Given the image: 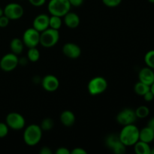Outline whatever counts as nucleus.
Wrapping results in <instances>:
<instances>
[{
	"label": "nucleus",
	"mask_w": 154,
	"mask_h": 154,
	"mask_svg": "<svg viewBox=\"0 0 154 154\" xmlns=\"http://www.w3.org/2000/svg\"><path fill=\"white\" fill-rule=\"evenodd\" d=\"M19 65V58L17 55L9 53L5 54L0 60V68L2 71L10 72L14 70Z\"/></svg>",
	"instance_id": "obj_9"
},
{
	"label": "nucleus",
	"mask_w": 154,
	"mask_h": 154,
	"mask_svg": "<svg viewBox=\"0 0 154 154\" xmlns=\"http://www.w3.org/2000/svg\"><path fill=\"white\" fill-rule=\"evenodd\" d=\"M144 60L146 66L154 70V50L147 51L144 55Z\"/></svg>",
	"instance_id": "obj_24"
},
{
	"label": "nucleus",
	"mask_w": 154,
	"mask_h": 154,
	"mask_svg": "<svg viewBox=\"0 0 154 154\" xmlns=\"http://www.w3.org/2000/svg\"><path fill=\"white\" fill-rule=\"evenodd\" d=\"M134 151L136 154H150V144L142 141H138L134 144Z\"/></svg>",
	"instance_id": "obj_19"
},
{
	"label": "nucleus",
	"mask_w": 154,
	"mask_h": 154,
	"mask_svg": "<svg viewBox=\"0 0 154 154\" xmlns=\"http://www.w3.org/2000/svg\"><path fill=\"white\" fill-rule=\"evenodd\" d=\"M147 126H148L149 128H150V129H152L153 130H154V117L149 120V121L147 122Z\"/></svg>",
	"instance_id": "obj_37"
},
{
	"label": "nucleus",
	"mask_w": 154,
	"mask_h": 154,
	"mask_svg": "<svg viewBox=\"0 0 154 154\" xmlns=\"http://www.w3.org/2000/svg\"><path fill=\"white\" fill-rule=\"evenodd\" d=\"M103 4L108 8L117 7L122 2V0H102Z\"/></svg>",
	"instance_id": "obj_28"
},
{
	"label": "nucleus",
	"mask_w": 154,
	"mask_h": 154,
	"mask_svg": "<svg viewBox=\"0 0 154 154\" xmlns=\"http://www.w3.org/2000/svg\"><path fill=\"white\" fill-rule=\"evenodd\" d=\"M3 13L10 20H16L23 16L24 9L23 6L18 3L11 2L6 5L3 9Z\"/></svg>",
	"instance_id": "obj_7"
},
{
	"label": "nucleus",
	"mask_w": 154,
	"mask_h": 154,
	"mask_svg": "<svg viewBox=\"0 0 154 154\" xmlns=\"http://www.w3.org/2000/svg\"><path fill=\"white\" fill-rule=\"evenodd\" d=\"M71 5L69 0H50L48 4V9L51 15L64 17L70 11Z\"/></svg>",
	"instance_id": "obj_3"
},
{
	"label": "nucleus",
	"mask_w": 154,
	"mask_h": 154,
	"mask_svg": "<svg viewBox=\"0 0 154 154\" xmlns=\"http://www.w3.org/2000/svg\"><path fill=\"white\" fill-rule=\"evenodd\" d=\"M23 59H19V65H26L27 63V62L29 61V60L27 59V57H22Z\"/></svg>",
	"instance_id": "obj_38"
},
{
	"label": "nucleus",
	"mask_w": 154,
	"mask_h": 154,
	"mask_svg": "<svg viewBox=\"0 0 154 154\" xmlns=\"http://www.w3.org/2000/svg\"><path fill=\"white\" fill-rule=\"evenodd\" d=\"M64 23L69 29H75L79 26L80 17L75 12L69 11L64 17Z\"/></svg>",
	"instance_id": "obj_15"
},
{
	"label": "nucleus",
	"mask_w": 154,
	"mask_h": 154,
	"mask_svg": "<svg viewBox=\"0 0 154 154\" xmlns=\"http://www.w3.org/2000/svg\"><path fill=\"white\" fill-rule=\"evenodd\" d=\"M39 153H40V154H51L53 152L51 150V148H49L48 147H43L40 150Z\"/></svg>",
	"instance_id": "obj_36"
},
{
	"label": "nucleus",
	"mask_w": 154,
	"mask_h": 154,
	"mask_svg": "<svg viewBox=\"0 0 154 154\" xmlns=\"http://www.w3.org/2000/svg\"><path fill=\"white\" fill-rule=\"evenodd\" d=\"M72 154H87V152L81 147H76L71 151Z\"/></svg>",
	"instance_id": "obj_34"
},
{
	"label": "nucleus",
	"mask_w": 154,
	"mask_h": 154,
	"mask_svg": "<svg viewBox=\"0 0 154 154\" xmlns=\"http://www.w3.org/2000/svg\"><path fill=\"white\" fill-rule=\"evenodd\" d=\"M62 19L60 17L58 16H54V15H51V17H50L49 20V27L50 28H52L54 29L59 30L62 26Z\"/></svg>",
	"instance_id": "obj_23"
},
{
	"label": "nucleus",
	"mask_w": 154,
	"mask_h": 154,
	"mask_svg": "<svg viewBox=\"0 0 154 154\" xmlns=\"http://www.w3.org/2000/svg\"><path fill=\"white\" fill-rule=\"evenodd\" d=\"M10 19L8 18L5 15H2L0 17V28H5L8 26Z\"/></svg>",
	"instance_id": "obj_30"
},
{
	"label": "nucleus",
	"mask_w": 154,
	"mask_h": 154,
	"mask_svg": "<svg viewBox=\"0 0 154 154\" xmlns=\"http://www.w3.org/2000/svg\"><path fill=\"white\" fill-rule=\"evenodd\" d=\"M138 80L150 87L154 82V70L147 66L142 68L138 73Z\"/></svg>",
	"instance_id": "obj_14"
},
{
	"label": "nucleus",
	"mask_w": 154,
	"mask_h": 154,
	"mask_svg": "<svg viewBox=\"0 0 154 154\" xmlns=\"http://www.w3.org/2000/svg\"><path fill=\"white\" fill-rule=\"evenodd\" d=\"M5 123L13 130H20L25 127L26 120L22 114L17 112H11L6 117Z\"/></svg>",
	"instance_id": "obj_8"
},
{
	"label": "nucleus",
	"mask_w": 154,
	"mask_h": 154,
	"mask_svg": "<svg viewBox=\"0 0 154 154\" xmlns=\"http://www.w3.org/2000/svg\"><path fill=\"white\" fill-rule=\"evenodd\" d=\"M150 90V86L147 85V84H144V83L138 81L134 86V91L136 93L138 96H143L146 93Z\"/></svg>",
	"instance_id": "obj_20"
},
{
	"label": "nucleus",
	"mask_w": 154,
	"mask_h": 154,
	"mask_svg": "<svg viewBox=\"0 0 154 154\" xmlns=\"http://www.w3.org/2000/svg\"><path fill=\"white\" fill-rule=\"evenodd\" d=\"M29 2L35 7H41L46 3V0H28Z\"/></svg>",
	"instance_id": "obj_31"
},
{
	"label": "nucleus",
	"mask_w": 154,
	"mask_h": 154,
	"mask_svg": "<svg viewBox=\"0 0 154 154\" xmlns=\"http://www.w3.org/2000/svg\"><path fill=\"white\" fill-rule=\"evenodd\" d=\"M42 129L37 124H30L23 132V141L26 145L32 147L40 142L42 138Z\"/></svg>",
	"instance_id": "obj_2"
},
{
	"label": "nucleus",
	"mask_w": 154,
	"mask_h": 154,
	"mask_svg": "<svg viewBox=\"0 0 154 154\" xmlns=\"http://www.w3.org/2000/svg\"><path fill=\"white\" fill-rule=\"evenodd\" d=\"M126 146L124 145L123 143L120 141V140L117 141L114 145L111 147V150L116 154H123L126 153Z\"/></svg>",
	"instance_id": "obj_26"
},
{
	"label": "nucleus",
	"mask_w": 154,
	"mask_h": 154,
	"mask_svg": "<svg viewBox=\"0 0 154 154\" xmlns=\"http://www.w3.org/2000/svg\"><path fill=\"white\" fill-rule=\"evenodd\" d=\"M139 130L134 123L123 126L118 135L119 138L126 147L133 146L137 141H139Z\"/></svg>",
	"instance_id": "obj_1"
},
{
	"label": "nucleus",
	"mask_w": 154,
	"mask_h": 154,
	"mask_svg": "<svg viewBox=\"0 0 154 154\" xmlns=\"http://www.w3.org/2000/svg\"><path fill=\"white\" fill-rule=\"evenodd\" d=\"M9 127L6 123H2L0 122V138H3L7 136L8 134Z\"/></svg>",
	"instance_id": "obj_29"
},
{
	"label": "nucleus",
	"mask_w": 154,
	"mask_h": 154,
	"mask_svg": "<svg viewBox=\"0 0 154 154\" xmlns=\"http://www.w3.org/2000/svg\"><path fill=\"white\" fill-rule=\"evenodd\" d=\"M135 115L138 119H144L150 114V109L145 105H141L135 110Z\"/></svg>",
	"instance_id": "obj_22"
},
{
	"label": "nucleus",
	"mask_w": 154,
	"mask_h": 154,
	"mask_svg": "<svg viewBox=\"0 0 154 154\" xmlns=\"http://www.w3.org/2000/svg\"><path fill=\"white\" fill-rule=\"evenodd\" d=\"M154 139V130L149 128L148 126L142 128L139 130V140L144 142L150 144Z\"/></svg>",
	"instance_id": "obj_17"
},
{
	"label": "nucleus",
	"mask_w": 154,
	"mask_h": 154,
	"mask_svg": "<svg viewBox=\"0 0 154 154\" xmlns=\"http://www.w3.org/2000/svg\"><path fill=\"white\" fill-rule=\"evenodd\" d=\"M150 91H151L152 93H153V94L154 95V82L150 85Z\"/></svg>",
	"instance_id": "obj_39"
},
{
	"label": "nucleus",
	"mask_w": 154,
	"mask_h": 154,
	"mask_svg": "<svg viewBox=\"0 0 154 154\" xmlns=\"http://www.w3.org/2000/svg\"><path fill=\"white\" fill-rule=\"evenodd\" d=\"M153 143H154V139H153Z\"/></svg>",
	"instance_id": "obj_43"
},
{
	"label": "nucleus",
	"mask_w": 154,
	"mask_h": 154,
	"mask_svg": "<svg viewBox=\"0 0 154 154\" xmlns=\"http://www.w3.org/2000/svg\"><path fill=\"white\" fill-rule=\"evenodd\" d=\"M54 126V122L50 117H47L45 118L42 121L40 125L41 129H42V131H50L53 129Z\"/></svg>",
	"instance_id": "obj_25"
},
{
	"label": "nucleus",
	"mask_w": 154,
	"mask_h": 154,
	"mask_svg": "<svg viewBox=\"0 0 154 154\" xmlns=\"http://www.w3.org/2000/svg\"><path fill=\"white\" fill-rule=\"evenodd\" d=\"M63 54L66 57L72 60L78 59L81 54V49L78 45L72 42H69L63 45L62 49Z\"/></svg>",
	"instance_id": "obj_12"
},
{
	"label": "nucleus",
	"mask_w": 154,
	"mask_h": 154,
	"mask_svg": "<svg viewBox=\"0 0 154 154\" xmlns=\"http://www.w3.org/2000/svg\"><path fill=\"white\" fill-rule=\"evenodd\" d=\"M56 154H70L71 151L66 147H59V148L57 149L56 150Z\"/></svg>",
	"instance_id": "obj_33"
},
{
	"label": "nucleus",
	"mask_w": 154,
	"mask_h": 154,
	"mask_svg": "<svg viewBox=\"0 0 154 154\" xmlns=\"http://www.w3.org/2000/svg\"><path fill=\"white\" fill-rule=\"evenodd\" d=\"M120 138H119V135H116V134H111L109 135L106 138V144L109 148H111L113 145L117 142V141H119Z\"/></svg>",
	"instance_id": "obj_27"
},
{
	"label": "nucleus",
	"mask_w": 154,
	"mask_h": 154,
	"mask_svg": "<svg viewBox=\"0 0 154 154\" xmlns=\"http://www.w3.org/2000/svg\"><path fill=\"white\" fill-rule=\"evenodd\" d=\"M142 97L144 98V99L147 102H150L154 99V95L153 94V93H152V92L150 90V91H148L147 93H146L145 94L142 96Z\"/></svg>",
	"instance_id": "obj_32"
},
{
	"label": "nucleus",
	"mask_w": 154,
	"mask_h": 154,
	"mask_svg": "<svg viewBox=\"0 0 154 154\" xmlns=\"http://www.w3.org/2000/svg\"><path fill=\"white\" fill-rule=\"evenodd\" d=\"M50 17L46 14H40L34 18L32 22V27L39 32L45 31L49 28Z\"/></svg>",
	"instance_id": "obj_13"
},
{
	"label": "nucleus",
	"mask_w": 154,
	"mask_h": 154,
	"mask_svg": "<svg viewBox=\"0 0 154 154\" xmlns=\"http://www.w3.org/2000/svg\"><path fill=\"white\" fill-rule=\"evenodd\" d=\"M4 14V13H3V9L1 7H0V17L2 16V15Z\"/></svg>",
	"instance_id": "obj_40"
},
{
	"label": "nucleus",
	"mask_w": 154,
	"mask_h": 154,
	"mask_svg": "<svg viewBox=\"0 0 154 154\" xmlns=\"http://www.w3.org/2000/svg\"><path fill=\"white\" fill-rule=\"evenodd\" d=\"M42 86L45 90L48 92H54L60 87V81L53 75H47L42 78Z\"/></svg>",
	"instance_id": "obj_11"
},
{
	"label": "nucleus",
	"mask_w": 154,
	"mask_h": 154,
	"mask_svg": "<svg viewBox=\"0 0 154 154\" xmlns=\"http://www.w3.org/2000/svg\"><path fill=\"white\" fill-rule=\"evenodd\" d=\"M150 154H154V147H151V150H150Z\"/></svg>",
	"instance_id": "obj_41"
},
{
	"label": "nucleus",
	"mask_w": 154,
	"mask_h": 154,
	"mask_svg": "<svg viewBox=\"0 0 154 154\" xmlns=\"http://www.w3.org/2000/svg\"><path fill=\"white\" fill-rule=\"evenodd\" d=\"M69 2L71 6H74V7H79L82 5L84 3V0H69Z\"/></svg>",
	"instance_id": "obj_35"
},
{
	"label": "nucleus",
	"mask_w": 154,
	"mask_h": 154,
	"mask_svg": "<svg viewBox=\"0 0 154 154\" xmlns=\"http://www.w3.org/2000/svg\"><path fill=\"white\" fill-rule=\"evenodd\" d=\"M60 40L59 30L52 28H48L45 31L40 32V42L39 45L43 48H51L55 46Z\"/></svg>",
	"instance_id": "obj_4"
},
{
	"label": "nucleus",
	"mask_w": 154,
	"mask_h": 154,
	"mask_svg": "<svg viewBox=\"0 0 154 154\" xmlns=\"http://www.w3.org/2000/svg\"><path fill=\"white\" fill-rule=\"evenodd\" d=\"M116 119H117V123L123 126L126 125L132 124L136 121L138 118H137L135 112L133 109L125 108L118 113Z\"/></svg>",
	"instance_id": "obj_10"
},
{
	"label": "nucleus",
	"mask_w": 154,
	"mask_h": 154,
	"mask_svg": "<svg viewBox=\"0 0 154 154\" xmlns=\"http://www.w3.org/2000/svg\"><path fill=\"white\" fill-rule=\"evenodd\" d=\"M24 48V44L23 42L22 39L19 38H14L12 39L10 42V49L11 53L19 55L23 52Z\"/></svg>",
	"instance_id": "obj_18"
},
{
	"label": "nucleus",
	"mask_w": 154,
	"mask_h": 154,
	"mask_svg": "<svg viewBox=\"0 0 154 154\" xmlns=\"http://www.w3.org/2000/svg\"><path fill=\"white\" fill-rule=\"evenodd\" d=\"M27 59L29 61L32 62V63H35V62L38 61L40 59V52L36 48H29L28 51H27Z\"/></svg>",
	"instance_id": "obj_21"
},
{
	"label": "nucleus",
	"mask_w": 154,
	"mask_h": 154,
	"mask_svg": "<svg viewBox=\"0 0 154 154\" xmlns=\"http://www.w3.org/2000/svg\"><path fill=\"white\" fill-rule=\"evenodd\" d=\"M22 41L24 46L28 48H35L40 42V32L33 27L28 28L24 31L23 34Z\"/></svg>",
	"instance_id": "obj_6"
},
{
	"label": "nucleus",
	"mask_w": 154,
	"mask_h": 154,
	"mask_svg": "<svg viewBox=\"0 0 154 154\" xmlns=\"http://www.w3.org/2000/svg\"><path fill=\"white\" fill-rule=\"evenodd\" d=\"M107 88H108V81L105 78L101 76L92 78L89 81L87 85L88 92L92 96L102 94L107 90Z\"/></svg>",
	"instance_id": "obj_5"
},
{
	"label": "nucleus",
	"mask_w": 154,
	"mask_h": 154,
	"mask_svg": "<svg viewBox=\"0 0 154 154\" xmlns=\"http://www.w3.org/2000/svg\"><path fill=\"white\" fill-rule=\"evenodd\" d=\"M150 3H152V4H154V0H147Z\"/></svg>",
	"instance_id": "obj_42"
},
{
	"label": "nucleus",
	"mask_w": 154,
	"mask_h": 154,
	"mask_svg": "<svg viewBox=\"0 0 154 154\" xmlns=\"http://www.w3.org/2000/svg\"><path fill=\"white\" fill-rule=\"evenodd\" d=\"M60 121L62 124L67 127L73 126L74 123H75V116L72 111L66 110L63 111L60 114Z\"/></svg>",
	"instance_id": "obj_16"
}]
</instances>
